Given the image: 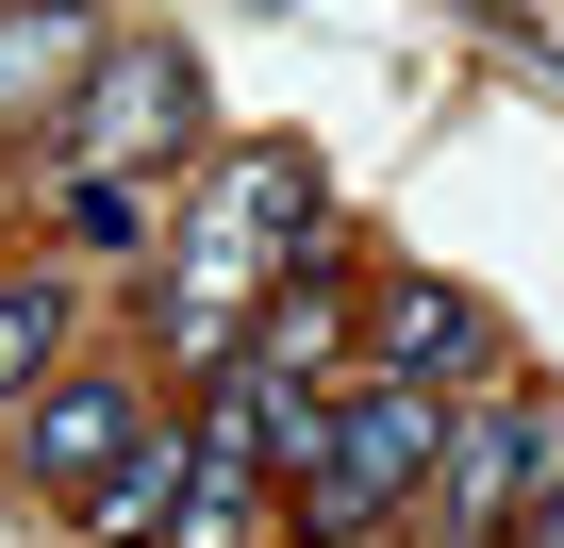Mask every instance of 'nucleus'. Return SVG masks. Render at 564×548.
<instances>
[{
	"instance_id": "f257e3e1",
	"label": "nucleus",
	"mask_w": 564,
	"mask_h": 548,
	"mask_svg": "<svg viewBox=\"0 0 564 548\" xmlns=\"http://www.w3.org/2000/svg\"><path fill=\"white\" fill-rule=\"evenodd\" d=\"M316 233H333V183H316V150H216L199 216L166 233V350L216 383V366L249 350V316L282 300V266H300Z\"/></svg>"
},
{
	"instance_id": "f8f14e48",
	"label": "nucleus",
	"mask_w": 564,
	"mask_h": 548,
	"mask_svg": "<svg viewBox=\"0 0 564 548\" xmlns=\"http://www.w3.org/2000/svg\"><path fill=\"white\" fill-rule=\"evenodd\" d=\"M51 216H67V249H166L150 183H51Z\"/></svg>"
},
{
	"instance_id": "20e7f679",
	"label": "nucleus",
	"mask_w": 564,
	"mask_h": 548,
	"mask_svg": "<svg viewBox=\"0 0 564 548\" xmlns=\"http://www.w3.org/2000/svg\"><path fill=\"white\" fill-rule=\"evenodd\" d=\"M547 482H564V399H547V383H481V399H448L415 548H514V515H531Z\"/></svg>"
},
{
	"instance_id": "7ed1b4c3",
	"label": "nucleus",
	"mask_w": 564,
	"mask_h": 548,
	"mask_svg": "<svg viewBox=\"0 0 564 548\" xmlns=\"http://www.w3.org/2000/svg\"><path fill=\"white\" fill-rule=\"evenodd\" d=\"M34 150H51V183H166V166L199 150V51H166V34H100Z\"/></svg>"
},
{
	"instance_id": "6e6552de",
	"label": "nucleus",
	"mask_w": 564,
	"mask_h": 548,
	"mask_svg": "<svg viewBox=\"0 0 564 548\" xmlns=\"http://www.w3.org/2000/svg\"><path fill=\"white\" fill-rule=\"evenodd\" d=\"M183 465H199V416H150L84 498H67V531L84 548H166V515H183Z\"/></svg>"
},
{
	"instance_id": "39448f33",
	"label": "nucleus",
	"mask_w": 564,
	"mask_h": 548,
	"mask_svg": "<svg viewBox=\"0 0 564 548\" xmlns=\"http://www.w3.org/2000/svg\"><path fill=\"white\" fill-rule=\"evenodd\" d=\"M150 416H166L150 383H117V366H51V383L18 399V465H34L51 498H84V482H100V465H117Z\"/></svg>"
},
{
	"instance_id": "1a4fd4ad",
	"label": "nucleus",
	"mask_w": 564,
	"mask_h": 548,
	"mask_svg": "<svg viewBox=\"0 0 564 548\" xmlns=\"http://www.w3.org/2000/svg\"><path fill=\"white\" fill-rule=\"evenodd\" d=\"M84 0H0V150H18V133H51V100L84 84Z\"/></svg>"
},
{
	"instance_id": "423d86ee",
	"label": "nucleus",
	"mask_w": 564,
	"mask_h": 548,
	"mask_svg": "<svg viewBox=\"0 0 564 548\" xmlns=\"http://www.w3.org/2000/svg\"><path fill=\"white\" fill-rule=\"evenodd\" d=\"M199 449H232V465H265L282 498H300V482H316V449H333V383H282V366H249V350H232V366L199 383Z\"/></svg>"
},
{
	"instance_id": "ddd939ff",
	"label": "nucleus",
	"mask_w": 564,
	"mask_h": 548,
	"mask_svg": "<svg viewBox=\"0 0 564 548\" xmlns=\"http://www.w3.org/2000/svg\"><path fill=\"white\" fill-rule=\"evenodd\" d=\"M514 548H564V482H547V498H531V515H514Z\"/></svg>"
},
{
	"instance_id": "9d476101",
	"label": "nucleus",
	"mask_w": 564,
	"mask_h": 548,
	"mask_svg": "<svg viewBox=\"0 0 564 548\" xmlns=\"http://www.w3.org/2000/svg\"><path fill=\"white\" fill-rule=\"evenodd\" d=\"M265 515H282V482H265V465H232V449H199V465H183L166 548H265Z\"/></svg>"
},
{
	"instance_id": "0eeeda50",
	"label": "nucleus",
	"mask_w": 564,
	"mask_h": 548,
	"mask_svg": "<svg viewBox=\"0 0 564 548\" xmlns=\"http://www.w3.org/2000/svg\"><path fill=\"white\" fill-rule=\"evenodd\" d=\"M366 366H399V383H432V399H465L481 366H498V316L465 300V283H366Z\"/></svg>"
},
{
	"instance_id": "f03ea898",
	"label": "nucleus",
	"mask_w": 564,
	"mask_h": 548,
	"mask_svg": "<svg viewBox=\"0 0 564 548\" xmlns=\"http://www.w3.org/2000/svg\"><path fill=\"white\" fill-rule=\"evenodd\" d=\"M432 449H448V399L399 383V366H349V383H333V449H316L300 498H282V531H300V548H382V531H415Z\"/></svg>"
},
{
	"instance_id": "9b49d317",
	"label": "nucleus",
	"mask_w": 564,
	"mask_h": 548,
	"mask_svg": "<svg viewBox=\"0 0 564 548\" xmlns=\"http://www.w3.org/2000/svg\"><path fill=\"white\" fill-rule=\"evenodd\" d=\"M67 316H84V300L51 283V266H0V416H18V399L67 366Z\"/></svg>"
}]
</instances>
